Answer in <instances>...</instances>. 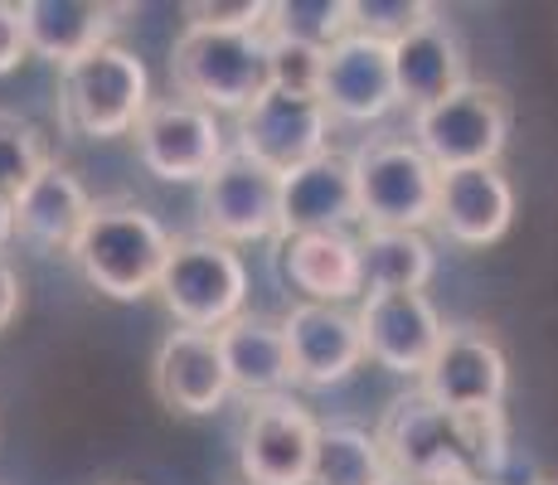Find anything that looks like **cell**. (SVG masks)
Listing matches in <instances>:
<instances>
[{
    "label": "cell",
    "mask_w": 558,
    "mask_h": 485,
    "mask_svg": "<svg viewBox=\"0 0 558 485\" xmlns=\"http://www.w3.org/2000/svg\"><path fill=\"white\" fill-rule=\"evenodd\" d=\"M25 53H29V45H25V20H20V5H5V0H0V78L15 73L20 63H25Z\"/></svg>",
    "instance_id": "4dcf8cb0"
},
{
    "label": "cell",
    "mask_w": 558,
    "mask_h": 485,
    "mask_svg": "<svg viewBox=\"0 0 558 485\" xmlns=\"http://www.w3.org/2000/svg\"><path fill=\"white\" fill-rule=\"evenodd\" d=\"M316 97L336 122H384V117L399 107L393 45H379V39L350 29L340 45L326 49Z\"/></svg>",
    "instance_id": "5bb4252c"
},
{
    "label": "cell",
    "mask_w": 558,
    "mask_h": 485,
    "mask_svg": "<svg viewBox=\"0 0 558 485\" xmlns=\"http://www.w3.org/2000/svg\"><path fill=\"white\" fill-rule=\"evenodd\" d=\"M136 156L166 185H204L209 170L229 156V132L219 117L185 97H156L132 132Z\"/></svg>",
    "instance_id": "ba28073f"
},
{
    "label": "cell",
    "mask_w": 558,
    "mask_h": 485,
    "mask_svg": "<svg viewBox=\"0 0 558 485\" xmlns=\"http://www.w3.org/2000/svg\"><path fill=\"white\" fill-rule=\"evenodd\" d=\"M417 388H423L433 403L452 408V413H486V408H500L506 403V388H510L506 350L481 326H447L442 344H437L433 364H427Z\"/></svg>",
    "instance_id": "4fadbf2b"
},
{
    "label": "cell",
    "mask_w": 558,
    "mask_h": 485,
    "mask_svg": "<svg viewBox=\"0 0 558 485\" xmlns=\"http://www.w3.org/2000/svg\"><path fill=\"white\" fill-rule=\"evenodd\" d=\"M350 5H355V35H369L379 45H403L408 35L442 15V5L433 0H350Z\"/></svg>",
    "instance_id": "83f0119b"
},
{
    "label": "cell",
    "mask_w": 558,
    "mask_h": 485,
    "mask_svg": "<svg viewBox=\"0 0 558 485\" xmlns=\"http://www.w3.org/2000/svg\"><path fill=\"white\" fill-rule=\"evenodd\" d=\"M534 485H558V481H534Z\"/></svg>",
    "instance_id": "d590c367"
},
{
    "label": "cell",
    "mask_w": 558,
    "mask_h": 485,
    "mask_svg": "<svg viewBox=\"0 0 558 485\" xmlns=\"http://www.w3.org/2000/svg\"><path fill=\"white\" fill-rule=\"evenodd\" d=\"M514 219V185L500 166L442 170L437 190V229L461 247H490L510 233Z\"/></svg>",
    "instance_id": "ffe728a7"
},
{
    "label": "cell",
    "mask_w": 558,
    "mask_h": 485,
    "mask_svg": "<svg viewBox=\"0 0 558 485\" xmlns=\"http://www.w3.org/2000/svg\"><path fill=\"white\" fill-rule=\"evenodd\" d=\"M10 239H15V199L0 194V247H5Z\"/></svg>",
    "instance_id": "d6a6232c"
},
{
    "label": "cell",
    "mask_w": 558,
    "mask_h": 485,
    "mask_svg": "<svg viewBox=\"0 0 558 485\" xmlns=\"http://www.w3.org/2000/svg\"><path fill=\"white\" fill-rule=\"evenodd\" d=\"M360 272H364V296L369 291H423L437 272V253L413 229H364Z\"/></svg>",
    "instance_id": "cb8c5ba5"
},
{
    "label": "cell",
    "mask_w": 558,
    "mask_h": 485,
    "mask_svg": "<svg viewBox=\"0 0 558 485\" xmlns=\"http://www.w3.org/2000/svg\"><path fill=\"white\" fill-rule=\"evenodd\" d=\"M199 229L219 243H263L282 233V175L229 150L199 185Z\"/></svg>",
    "instance_id": "9c48e42d"
},
{
    "label": "cell",
    "mask_w": 558,
    "mask_h": 485,
    "mask_svg": "<svg viewBox=\"0 0 558 485\" xmlns=\"http://www.w3.org/2000/svg\"><path fill=\"white\" fill-rule=\"evenodd\" d=\"M277 272L287 287L302 291V301H320V306H345V301L364 296V272H360V239L345 229L330 233H287L272 239Z\"/></svg>",
    "instance_id": "d6986e66"
},
{
    "label": "cell",
    "mask_w": 558,
    "mask_h": 485,
    "mask_svg": "<svg viewBox=\"0 0 558 485\" xmlns=\"http://www.w3.org/2000/svg\"><path fill=\"white\" fill-rule=\"evenodd\" d=\"M379 447L393 476L423 485H461V481H500L510 461L506 413H452L433 403L423 388L399 393L379 417Z\"/></svg>",
    "instance_id": "6da1fadb"
},
{
    "label": "cell",
    "mask_w": 558,
    "mask_h": 485,
    "mask_svg": "<svg viewBox=\"0 0 558 485\" xmlns=\"http://www.w3.org/2000/svg\"><path fill=\"white\" fill-rule=\"evenodd\" d=\"M360 223V190H355V160L330 146L326 156L296 166L282 175V233H330Z\"/></svg>",
    "instance_id": "e0dca14e"
},
{
    "label": "cell",
    "mask_w": 558,
    "mask_h": 485,
    "mask_svg": "<svg viewBox=\"0 0 558 485\" xmlns=\"http://www.w3.org/2000/svg\"><path fill=\"white\" fill-rule=\"evenodd\" d=\"M156 296L175 316V326L223 330L233 316L248 311V267L229 243L190 233L170 243Z\"/></svg>",
    "instance_id": "8992f818"
},
{
    "label": "cell",
    "mask_w": 558,
    "mask_h": 485,
    "mask_svg": "<svg viewBox=\"0 0 558 485\" xmlns=\"http://www.w3.org/2000/svg\"><path fill=\"white\" fill-rule=\"evenodd\" d=\"M185 29H219V35H263L267 0H190Z\"/></svg>",
    "instance_id": "f1b7e54d"
},
{
    "label": "cell",
    "mask_w": 558,
    "mask_h": 485,
    "mask_svg": "<svg viewBox=\"0 0 558 485\" xmlns=\"http://www.w3.org/2000/svg\"><path fill=\"white\" fill-rule=\"evenodd\" d=\"M49 146L39 136L35 122H25L20 112H5L0 107V194L5 199H20V190L49 166Z\"/></svg>",
    "instance_id": "4316f807"
},
{
    "label": "cell",
    "mask_w": 558,
    "mask_h": 485,
    "mask_svg": "<svg viewBox=\"0 0 558 485\" xmlns=\"http://www.w3.org/2000/svg\"><path fill=\"white\" fill-rule=\"evenodd\" d=\"M287 350H292V374L302 388H336L364 364V336L355 311L320 306V301H296L282 316Z\"/></svg>",
    "instance_id": "9a60e30c"
},
{
    "label": "cell",
    "mask_w": 558,
    "mask_h": 485,
    "mask_svg": "<svg viewBox=\"0 0 558 485\" xmlns=\"http://www.w3.org/2000/svg\"><path fill=\"white\" fill-rule=\"evenodd\" d=\"M151 102V73L126 45H102L59 78V126L83 142L132 136Z\"/></svg>",
    "instance_id": "3957f363"
},
{
    "label": "cell",
    "mask_w": 558,
    "mask_h": 485,
    "mask_svg": "<svg viewBox=\"0 0 558 485\" xmlns=\"http://www.w3.org/2000/svg\"><path fill=\"white\" fill-rule=\"evenodd\" d=\"M384 485H423V481H408V476H389Z\"/></svg>",
    "instance_id": "836d02e7"
},
{
    "label": "cell",
    "mask_w": 558,
    "mask_h": 485,
    "mask_svg": "<svg viewBox=\"0 0 558 485\" xmlns=\"http://www.w3.org/2000/svg\"><path fill=\"white\" fill-rule=\"evenodd\" d=\"M461 485H500V481H461Z\"/></svg>",
    "instance_id": "e575fe53"
},
{
    "label": "cell",
    "mask_w": 558,
    "mask_h": 485,
    "mask_svg": "<svg viewBox=\"0 0 558 485\" xmlns=\"http://www.w3.org/2000/svg\"><path fill=\"white\" fill-rule=\"evenodd\" d=\"M267 63H272V88L287 93H320V63H326V49L296 45V39H277L267 35Z\"/></svg>",
    "instance_id": "f546056e"
},
{
    "label": "cell",
    "mask_w": 558,
    "mask_h": 485,
    "mask_svg": "<svg viewBox=\"0 0 558 485\" xmlns=\"http://www.w3.org/2000/svg\"><path fill=\"white\" fill-rule=\"evenodd\" d=\"M320 423L296 398H257L248 403L239 437V471L248 485H311Z\"/></svg>",
    "instance_id": "7c38bea8"
},
{
    "label": "cell",
    "mask_w": 558,
    "mask_h": 485,
    "mask_svg": "<svg viewBox=\"0 0 558 485\" xmlns=\"http://www.w3.org/2000/svg\"><path fill=\"white\" fill-rule=\"evenodd\" d=\"M151 388L170 413H185V417L219 413L223 398L233 393L219 336L214 330H185V326L170 330L156 350Z\"/></svg>",
    "instance_id": "2e32d148"
},
{
    "label": "cell",
    "mask_w": 558,
    "mask_h": 485,
    "mask_svg": "<svg viewBox=\"0 0 558 485\" xmlns=\"http://www.w3.org/2000/svg\"><path fill=\"white\" fill-rule=\"evenodd\" d=\"M219 336L223 364H229V384L233 393H243L248 403L257 398H277L296 384L292 374V350H287V330L282 316H263V311H243L233 316Z\"/></svg>",
    "instance_id": "44dd1931"
},
{
    "label": "cell",
    "mask_w": 558,
    "mask_h": 485,
    "mask_svg": "<svg viewBox=\"0 0 558 485\" xmlns=\"http://www.w3.org/2000/svg\"><path fill=\"white\" fill-rule=\"evenodd\" d=\"M170 243L175 239L166 233V223L136 199H98L69 257L93 291L112 301H142L160 282Z\"/></svg>",
    "instance_id": "7a4b0ae2"
},
{
    "label": "cell",
    "mask_w": 558,
    "mask_h": 485,
    "mask_svg": "<svg viewBox=\"0 0 558 485\" xmlns=\"http://www.w3.org/2000/svg\"><path fill=\"white\" fill-rule=\"evenodd\" d=\"M170 83L175 97L209 107L214 117L248 107L272 88L267 35H219V29H185L170 49Z\"/></svg>",
    "instance_id": "277c9868"
},
{
    "label": "cell",
    "mask_w": 558,
    "mask_h": 485,
    "mask_svg": "<svg viewBox=\"0 0 558 485\" xmlns=\"http://www.w3.org/2000/svg\"><path fill=\"white\" fill-rule=\"evenodd\" d=\"M330 122H336V117L320 107V97L267 88L248 112L239 117L233 150L253 156L257 166H267L272 175H292L296 166H306V160L330 150Z\"/></svg>",
    "instance_id": "30bf717a"
},
{
    "label": "cell",
    "mask_w": 558,
    "mask_h": 485,
    "mask_svg": "<svg viewBox=\"0 0 558 485\" xmlns=\"http://www.w3.org/2000/svg\"><path fill=\"white\" fill-rule=\"evenodd\" d=\"M514 126V102L500 83H476L447 93L442 102L413 112V142L437 170L496 166Z\"/></svg>",
    "instance_id": "52a82bcc"
},
{
    "label": "cell",
    "mask_w": 558,
    "mask_h": 485,
    "mask_svg": "<svg viewBox=\"0 0 558 485\" xmlns=\"http://www.w3.org/2000/svg\"><path fill=\"white\" fill-rule=\"evenodd\" d=\"M360 190V223L364 229H413L423 233L437 223V190L442 170L417 150L413 136H369L350 150Z\"/></svg>",
    "instance_id": "5b68a950"
},
{
    "label": "cell",
    "mask_w": 558,
    "mask_h": 485,
    "mask_svg": "<svg viewBox=\"0 0 558 485\" xmlns=\"http://www.w3.org/2000/svg\"><path fill=\"white\" fill-rule=\"evenodd\" d=\"M350 29H355V5L350 0H272L263 35L296 39V45H311V49H330Z\"/></svg>",
    "instance_id": "484cf974"
},
{
    "label": "cell",
    "mask_w": 558,
    "mask_h": 485,
    "mask_svg": "<svg viewBox=\"0 0 558 485\" xmlns=\"http://www.w3.org/2000/svg\"><path fill=\"white\" fill-rule=\"evenodd\" d=\"M389 476L393 471H389V461H384V447L369 427L320 423L311 485H384Z\"/></svg>",
    "instance_id": "d4e9b609"
},
{
    "label": "cell",
    "mask_w": 558,
    "mask_h": 485,
    "mask_svg": "<svg viewBox=\"0 0 558 485\" xmlns=\"http://www.w3.org/2000/svg\"><path fill=\"white\" fill-rule=\"evenodd\" d=\"M355 320L364 336V360H374L399 379L423 384L447 330L427 291H369V296H360Z\"/></svg>",
    "instance_id": "8fae6325"
},
{
    "label": "cell",
    "mask_w": 558,
    "mask_h": 485,
    "mask_svg": "<svg viewBox=\"0 0 558 485\" xmlns=\"http://www.w3.org/2000/svg\"><path fill=\"white\" fill-rule=\"evenodd\" d=\"M93 204H98V199L88 194V185H83L69 166L49 160V166L39 170L25 190H20V199H15V233L25 243H35L39 253H73V243H78V233H83V223H88Z\"/></svg>",
    "instance_id": "7402d4cb"
},
{
    "label": "cell",
    "mask_w": 558,
    "mask_h": 485,
    "mask_svg": "<svg viewBox=\"0 0 558 485\" xmlns=\"http://www.w3.org/2000/svg\"><path fill=\"white\" fill-rule=\"evenodd\" d=\"M20 301H25V287H20V272L10 267V257L0 253V330H10V320L20 316Z\"/></svg>",
    "instance_id": "1f68e13d"
},
{
    "label": "cell",
    "mask_w": 558,
    "mask_h": 485,
    "mask_svg": "<svg viewBox=\"0 0 558 485\" xmlns=\"http://www.w3.org/2000/svg\"><path fill=\"white\" fill-rule=\"evenodd\" d=\"M132 15V5H98V0H25V45L29 53L49 59L53 69H73L78 59L117 45V29Z\"/></svg>",
    "instance_id": "ac0fdd59"
},
{
    "label": "cell",
    "mask_w": 558,
    "mask_h": 485,
    "mask_svg": "<svg viewBox=\"0 0 558 485\" xmlns=\"http://www.w3.org/2000/svg\"><path fill=\"white\" fill-rule=\"evenodd\" d=\"M393 78H399V107L408 112H423V107L442 102L447 93L466 88V49H461L457 29L447 25V15L393 45Z\"/></svg>",
    "instance_id": "603a6c76"
}]
</instances>
